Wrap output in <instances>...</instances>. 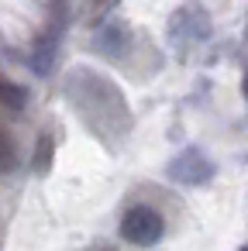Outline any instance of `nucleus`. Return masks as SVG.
<instances>
[{"instance_id": "obj_1", "label": "nucleus", "mask_w": 248, "mask_h": 251, "mask_svg": "<svg viewBox=\"0 0 248 251\" xmlns=\"http://www.w3.org/2000/svg\"><path fill=\"white\" fill-rule=\"evenodd\" d=\"M66 93H69L73 107L80 110V117L86 121V127L93 134H100L104 141H121L131 131L128 100L107 76H100L93 69H73L66 76Z\"/></svg>"}, {"instance_id": "obj_2", "label": "nucleus", "mask_w": 248, "mask_h": 251, "mask_svg": "<svg viewBox=\"0 0 248 251\" xmlns=\"http://www.w3.org/2000/svg\"><path fill=\"white\" fill-rule=\"evenodd\" d=\"M162 234H165V220L152 206H131L121 220V237L131 241L135 248H152L162 241Z\"/></svg>"}, {"instance_id": "obj_3", "label": "nucleus", "mask_w": 248, "mask_h": 251, "mask_svg": "<svg viewBox=\"0 0 248 251\" xmlns=\"http://www.w3.org/2000/svg\"><path fill=\"white\" fill-rule=\"evenodd\" d=\"M169 31H172V42H176L179 49H193V45H200V42L207 38L210 21H207V14H203L200 7H183V11L172 14Z\"/></svg>"}, {"instance_id": "obj_4", "label": "nucleus", "mask_w": 248, "mask_h": 251, "mask_svg": "<svg viewBox=\"0 0 248 251\" xmlns=\"http://www.w3.org/2000/svg\"><path fill=\"white\" fill-rule=\"evenodd\" d=\"M169 176H172L176 182H183V186H200V182H207V179L214 176V165H210V158H207L200 148H186V151H179V155L172 158Z\"/></svg>"}, {"instance_id": "obj_5", "label": "nucleus", "mask_w": 248, "mask_h": 251, "mask_svg": "<svg viewBox=\"0 0 248 251\" xmlns=\"http://www.w3.org/2000/svg\"><path fill=\"white\" fill-rule=\"evenodd\" d=\"M124 42H128V28L124 25H107L97 38V49L107 55H124Z\"/></svg>"}, {"instance_id": "obj_6", "label": "nucleus", "mask_w": 248, "mask_h": 251, "mask_svg": "<svg viewBox=\"0 0 248 251\" xmlns=\"http://www.w3.org/2000/svg\"><path fill=\"white\" fill-rule=\"evenodd\" d=\"M21 107H25V93H21V86H14L11 79H0V110L18 114Z\"/></svg>"}, {"instance_id": "obj_7", "label": "nucleus", "mask_w": 248, "mask_h": 251, "mask_svg": "<svg viewBox=\"0 0 248 251\" xmlns=\"http://www.w3.org/2000/svg\"><path fill=\"white\" fill-rule=\"evenodd\" d=\"M14 162H18V151H14V141H11V134L0 127V172H11L14 169Z\"/></svg>"}, {"instance_id": "obj_8", "label": "nucleus", "mask_w": 248, "mask_h": 251, "mask_svg": "<svg viewBox=\"0 0 248 251\" xmlns=\"http://www.w3.org/2000/svg\"><path fill=\"white\" fill-rule=\"evenodd\" d=\"M49 162H52V138H49V134H42V138H38V158H35V169H38V172H45V169H49Z\"/></svg>"}, {"instance_id": "obj_9", "label": "nucleus", "mask_w": 248, "mask_h": 251, "mask_svg": "<svg viewBox=\"0 0 248 251\" xmlns=\"http://www.w3.org/2000/svg\"><path fill=\"white\" fill-rule=\"evenodd\" d=\"M114 4H117V0H90V11H93V14L100 18V14H107V11H110Z\"/></svg>"}, {"instance_id": "obj_10", "label": "nucleus", "mask_w": 248, "mask_h": 251, "mask_svg": "<svg viewBox=\"0 0 248 251\" xmlns=\"http://www.w3.org/2000/svg\"><path fill=\"white\" fill-rule=\"evenodd\" d=\"M245 93H248V59H245Z\"/></svg>"}, {"instance_id": "obj_11", "label": "nucleus", "mask_w": 248, "mask_h": 251, "mask_svg": "<svg viewBox=\"0 0 248 251\" xmlns=\"http://www.w3.org/2000/svg\"><path fill=\"white\" fill-rule=\"evenodd\" d=\"M90 251H110V248H90Z\"/></svg>"}, {"instance_id": "obj_12", "label": "nucleus", "mask_w": 248, "mask_h": 251, "mask_svg": "<svg viewBox=\"0 0 248 251\" xmlns=\"http://www.w3.org/2000/svg\"><path fill=\"white\" fill-rule=\"evenodd\" d=\"M241 251H248V248H241Z\"/></svg>"}]
</instances>
